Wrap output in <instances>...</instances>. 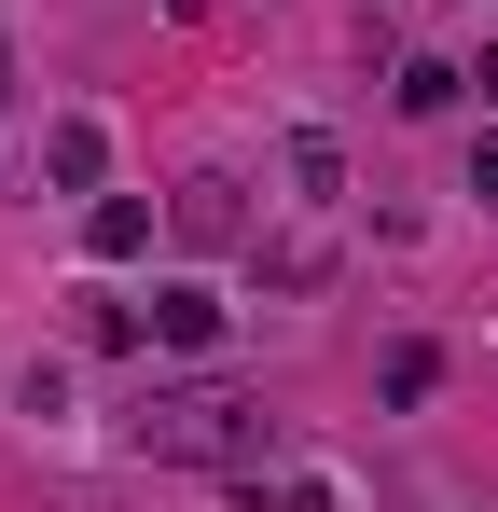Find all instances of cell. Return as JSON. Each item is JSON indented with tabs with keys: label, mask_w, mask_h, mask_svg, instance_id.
Segmentation results:
<instances>
[{
	"label": "cell",
	"mask_w": 498,
	"mask_h": 512,
	"mask_svg": "<svg viewBox=\"0 0 498 512\" xmlns=\"http://www.w3.org/2000/svg\"><path fill=\"white\" fill-rule=\"evenodd\" d=\"M263 402H249V388H153V402H139V416H125V443H139V457H263Z\"/></svg>",
	"instance_id": "obj_1"
}]
</instances>
